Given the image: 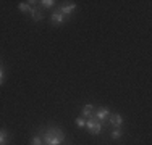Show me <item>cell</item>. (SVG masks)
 <instances>
[{"instance_id":"3","label":"cell","mask_w":152,"mask_h":145,"mask_svg":"<svg viewBox=\"0 0 152 145\" xmlns=\"http://www.w3.org/2000/svg\"><path fill=\"white\" fill-rule=\"evenodd\" d=\"M108 123L110 124H113L115 128H118V126H121V123H123V118H121V115H118V113H113V115H108Z\"/></svg>"},{"instance_id":"14","label":"cell","mask_w":152,"mask_h":145,"mask_svg":"<svg viewBox=\"0 0 152 145\" xmlns=\"http://www.w3.org/2000/svg\"><path fill=\"white\" fill-rule=\"evenodd\" d=\"M31 145H42V139H41V137H34L32 142H31Z\"/></svg>"},{"instance_id":"8","label":"cell","mask_w":152,"mask_h":145,"mask_svg":"<svg viewBox=\"0 0 152 145\" xmlns=\"http://www.w3.org/2000/svg\"><path fill=\"white\" fill-rule=\"evenodd\" d=\"M31 13H32V20L34 21H41L42 20V14L37 8H31Z\"/></svg>"},{"instance_id":"1","label":"cell","mask_w":152,"mask_h":145,"mask_svg":"<svg viewBox=\"0 0 152 145\" xmlns=\"http://www.w3.org/2000/svg\"><path fill=\"white\" fill-rule=\"evenodd\" d=\"M63 140H65V134L61 132V129H58V128L49 129L44 134V142H45V145H60Z\"/></svg>"},{"instance_id":"11","label":"cell","mask_w":152,"mask_h":145,"mask_svg":"<svg viewBox=\"0 0 152 145\" xmlns=\"http://www.w3.org/2000/svg\"><path fill=\"white\" fill-rule=\"evenodd\" d=\"M120 137H121V130L117 128L113 132H112V139H120Z\"/></svg>"},{"instance_id":"6","label":"cell","mask_w":152,"mask_h":145,"mask_svg":"<svg viewBox=\"0 0 152 145\" xmlns=\"http://www.w3.org/2000/svg\"><path fill=\"white\" fill-rule=\"evenodd\" d=\"M108 115H110V111H108L107 108H102V110H99V111L96 113V118L100 121V119H107Z\"/></svg>"},{"instance_id":"9","label":"cell","mask_w":152,"mask_h":145,"mask_svg":"<svg viewBox=\"0 0 152 145\" xmlns=\"http://www.w3.org/2000/svg\"><path fill=\"white\" fill-rule=\"evenodd\" d=\"M7 140H8V132H7L5 129H2L0 130V145H3Z\"/></svg>"},{"instance_id":"4","label":"cell","mask_w":152,"mask_h":145,"mask_svg":"<svg viewBox=\"0 0 152 145\" xmlns=\"http://www.w3.org/2000/svg\"><path fill=\"white\" fill-rule=\"evenodd\" d=\"M50 21H52V23H55V24H61L65 21V16L60 12H57V13H53L52 16H50Z\"/></svg>"},{"instance_id":"2","label":"cell","mask_w":152,"mask_h":145,"mask_svg":"<svg viewBox=\"0 0 152 145\" xmlns=\"http://www.w3.org/2000/svg\"><path fill=\"white\" fill-rule=\"evenodd\" d=\"M86 126H88V129L91 130L92 134H99L100 129H102V124H100V121L96 116H89V121L86 123Z\"/></svg>"},{"instance_id":"10","label":"cell","mask_w":152,"mask_h":145,"mask_svg":"<svg viewBox=\"0 0 152 145\" xmlns=\"http://www.w3.org/2000/svg\"><path fill=\"white\" fill-rule=\"evenodd\" d=\"M18 8H20V12H28V10H31V7H29V3L28 2H21L20 5H18Z\"/></svg>"},{"instance_id":"15","label":"cell","mask_w":152,"mask_h":145,"mask_svg":"<svg viewBox=\"0 0 152 145\" xmlns=\"http://www.w3.org/2000/svg\"><path fill=\"white\" fill-rule=\"evenodd\" d=\"M3 82V71H2V68H0V84Z\"/></svg>"},{"instance_id":"12","label":"cell","mask_w":152,"mask_h":145,"mask_svg":"<svg viewBox=\"0 0 152 145\" xmlns=\"http://www.w3.org/2000/svg\"><path fill=\"white\" fill-rule=\"evenodd\" d=\"M42 3V7H45V8H50V7H53V0H44V2H41Z\"/></svg>"},{"instance_id":"5","label":"cell","mask_w":152,"mask_h":145,"mask_svg":"<svg viewBox=\"0 0 152 145\" xmlns=\"http://www.w3.org/2000/svg\"><path fill=\"white\" fill-rule=\"evenodd\" d=\"M75 10H76V5H75V3H70V5H65L63 8L60 10V13L65 16V14H70L71 12H75Z\"/></svg>"},{"instance_id":"7","label":"cell","mask_w":152,"mask_h":145,"mask_svg":"<svg viewBox=\"0 0 152 145\" xmlns=\"http://www.w3.org/2000/svg\"><path fill=\"white\" fill-rule=\"evenodd\" d=\"M92 105H84V108H83V118H89V116H92Z\"/></svg>"},{"instance_id":"13","label":"cell","mask_w":152,"mask_h":145,"mask_svg":"<svg viewBox=\"0 0 152 145\" xmlns=\"http://www.w3.org/2000/svg\"><path fill=\"white\" fill-rule=\"evenodd\" d=\"M76 124H78L79 128H84V126H86V121H84V118H78V119H76Z\"/></svg>"}]
</instances>
